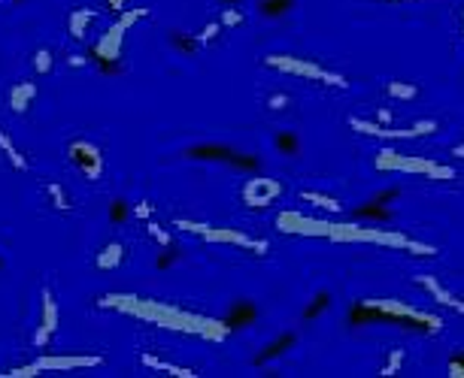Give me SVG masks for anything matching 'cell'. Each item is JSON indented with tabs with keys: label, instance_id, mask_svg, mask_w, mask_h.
I'll return each mask as SVG.
<instances>
[{
	"label": "cell",
	"instance_id": "obj_1",
	"mask_svg": "<svg viewBox=\"0 0 464 378\" xmlns=\"http://www.w3.org/2000/svg\"><path fill=\"white\" fill-rule=\"evenodd\" d=\"M101 309H112V312L140 318V321L164 327V330L200 336V339H210V342H221V339L231 333L225 321H216V318H207V315L188 312V309L161 303V299L134 297V294H103L101 297Z\"/></svg>",
	"mask_w": 464,
	"mask_h": 378
},
{
	"label": "cell",
	"instance_id": "obj_2",
	"mask_svg": "<svg viewBox=\"0 0 464 378\" xmlns=\"http://www.w3.org/2000/svg\"><path fill=\"white\" fill-rule=\"evenodd\" d=\"M349 321L352 324H373V321L404 324V327H413V330H422V333H437L443 327L440 318L415 312V309L404 306V303H394V299H361V303L352 309Z\"/></svg>",
	"mask_w": 464,
	"mask_h": 378
},
{
	"label": "cell",
	"instance_id": "obj_3",
	"mask_svg": "<svg viewBox=\"0 0 464 378\" xmlns=\"http://www.w3.org/2000/svg\"><path fill=\"white\" fill-rule=\"evenodd\" d=\"M149 9L140 6V9H124V13H119V18L106 27V34L98 40V46H94V58H101V64H115L122 58V43H124V34L131 31L134 25L140 22V18H146Z\"/></svg>",
	"mask_w": 464,
	"mask_h": 378
},
{
	"label": "cell",
	"instance_id": "obj_4",
	"mask_svg": "<svg viewBox=\"0 0 464 378\" xmlns=\"http://www.w3.org/2000/svg\"><path fill=\"white\" fill-rule=\"evenodd\" d=\"M173 227L186 230V234H198L204 236L207 242H231V245H240V248H249L255 255H267V242L264 239H252V236H243L237 230H225V227H210V224H198V221H188V218H176Z\"/></svg>",
	"mask_w": 464,
	"mask_h": 378
},
{
	"label": "cell",
	"instance_id": "obj_5",
	"mask_svg": "<svg viewBox=\"0 0 464 378\" xmlns=\"http://www.w3.org/2000/svg\"><path fill=\"white\" fill-rule=\"evenodd\" d=\"M267 67H276V70L292 73V76H304V79H309V82L334 85V88H346V85H349L340 73H331V70H325V67H316V64L301 61V58H292V55H270Z\"/></svg>",
	"mask_w": 464,
	"mask_h": 378
},
{
	"label": "cell",
	"instance_id": "obj_6",
	"mask_svg": "<svg viewBox=\"0 0 464 378\" xmlns=\"http://www.w3.org/2000/svg\"><path fill=\"white\" fill-rule=\"evenodd\" d=\"M103 360L98 354H82V357H37L34 363L27 366H18V370H9V372H0V378H34L40 375L43 370H79V366H101Z\"/></svg>",
	"mask_w": 464,
	"mask_h": 378
},
{
	"label": "cell",
	"instance_id": "obj_7",
	"mask_svg": "<svg viewBox=\"0 0 464 378\" xmlns=\"http://www.w3.org/2000/svg\"><path fill=\"white\" fill-rule=\"evenodd\" d=\"M186 154L195 161H221V163H234V167H243V170H258V158L231 149V145H221V142H198L191 149H186Z\"/></svg>",
	"mask_w": 464,
	"mask_h": 378
},
{
	"label": "cell",
	"instance_id": "obj_8",
	"mask_svg": "<svg viewBox=\"0 0 464 378\" xmlns=\"http://www.w3.org/2000/svg\"><path fill=\"white\" fill-rule=\"evenodd\" d=\"M67 154H70V161L76 163V170H79L89 182H98L103 176V154H101V149L94 142L73 140L70 149H67Z\"/></svg>",
	"mask_w": 464,
	"mask_h": 378
},
{
	"label": "cell",
	"instance_id": "obj_9",
	"mask_svg": "<svg viewBox=\"0 0 464 378\" xmlns=\"http://www.w3.org/2000/svg\"><path fill=\"white\" fill-rule=\"evenodd\" d=\"M279 194H283V188H279V182L273 179H264V176H255V179H249L246 182V188H243V203L246 206H270Z\"/></svg>",
	"mask_w": 464,
	"mask_h": 378
},
{
	"label": "cell",
	"instance_id": "obj_10",
	"mask_svg": "<svg viewBox=\"0 0 464 378\" xmlns=\"http://www.w3.org/2000/svg\"><path fill=\"white\" fill-rule=\"evenodd\" d=\"M40 299H43V321L34 330V345L46 348V345H49V339H52V333L58 330V303H55V297H52L49 288H43Z\"/></svg>",
	"mask_w": 464,
	"mask_h": 378
},
{
	"label": "cell",
	"instance_id": "obj_11",
	"mask_svg": "<svg viewBox=\"0 0 464 378\" xmlns=\"http://www.w3.org/2000/svg\"><path fill=\"white\" fill-rule=\"evenodd\" d=\"M258 318V309L249 303V299H237L234 306H231V312L225 318V324H228V330H240V327H249Z\"/></svg>",
	"mask_w": 464,
	"mask_h": 378
},
{
	"label": "cell",
	"instance_id": "obj_12",
	"mask_svg": "<svg viewBox=\"0 0 464 378\" xmlns=\"http://www.w3.org/2000/svg\"><path fill=\"white\" fill-rule=\"evenodd\" d=\"M34 97H37V82H18L9 88V106H13V112H25L34 103Z\"/></svg>",
	"mask_w": 464,
	"mask_h": 378
},
{
	"label": "cell",
	"instance_id": "obj_13",
	"mask_svg": "<svg viewBox=\"0 0 464 378\" xmlns=\"http://www.w3.org/2000/svg\"><path fill=\"white\" fill-rule=\"evenodd\" d=\"M143 366H149V370H161L164 375H173V378H198L195 370H188V366H176V363H167L161 360V357H152V354H143L140 357Z\"/></svg>",
	"mask_w": 464,
	"mask_h": 378
},
{
	"label": "cell",
	"instance_id": "obj_14",
	"mask_svg": "<svg viewBox=\"0 0 464 378\" xmlns=\"http://www.w3.org/2000/svg\"><path fill=\"white\" fill-rule=\"evenodd\" d=\"M94 15H98V9H73L70 18H67V27H70L73 40H85V34H89V25L94 22Z\"/></svg>",
	"mask_w": 464,
	"mask_h": 378
},
{
	"label": "cell",
	"instance_id": "obj_15",
	"mask_svg": "<svg viewBox=\"0 0 464 378\" xmlns=\"http://www.w3.org/2000/svg\"><path fill=\"white\" fill-rule=\"evenodd\" d=\"M295 342H297V336H295V333H283V336H279V339H273V342H270V345L264 348V351H261V354L255 357V363H258V366L270 363V360H273V357L285 354V351H288V348H292Z\"/></svg>",
	"mask_w": 464,
	"mask_h": 378
},
{
	"label": "cell",
	"instance_id": "obj_16",
	"mask_svg": "<svg viewBox=\"0 0 464 378\" xmlns=\"http://www.w3.org/2000/svg\"><path fill=\"white\" fill-rule=\"evenodd\" d=\"M124 260V245L122 242H110L98 255V269H115Z\"/></svg>",
	"mask_w": 464,
	"mask_h": 378
},
{
	"label": "cell",
	"instance_id": "obj_17",
	"mask_svg": "<svg viewBox=\"0 0 464 378\" xmlns=\"http://www.w3.org/2000/svg\"><path fill=\"white\" fill-rule=\"evenodd\" d=\"M419 285H422V288H428L431 294L437 297V303H446V306H452V309H458V312H464V303H458V299H452V294H449V290H443L437 282H434V278L422 276V278H419Z\"/></svg>",
	"mask_w": 464,
	"mask_h": 378
},
{
	"label": "cell",
	"instance_id": "obj_18",
	"mask_svg": "<svg viewBox=\"0 0 464 378\" xmlns=\"http://www.w3.org/2000/svg\"><path fill=\"white\" fill-rule=\"evenodd\" d=\"M295 6V0H258V13L264 18H279Z\"/></svg>",
	"mask_w": 464,
	"mask_h": 378
},
{
	"label": "cell",
	"instance_id": "obj_19",
	"mask_svg": "<svg viewBox=\"0 0 464 378\" xmlns=\"http://www.w3.org/2000/svg\"><path fill=\"white\" fill-rule=\"evenodd\" d=\"M355 215H359V218H373V221H392L394 212L389 206H380V203H364V206L355 209Z\"/></svg>",
	"mask_w": 464,
	"mask_h": 378
},
{
	"label": "cell",
	"instance_id": "obj_20",
	"mask_svg": "<svg viewBox=\"0 0 464 378\" xmlns=\"http://www.w3.org/2000/svg\"><path fill=\"white\" fill-rule=\"evenodd\" d=\"M0 151H4V154H6V158H9V163H13V167H15V170H22V173L27 170V161L22 158V154H18V149H15V142H13V140H9V137H6V133H4V130H0Z\"/></svg>",
	"mask_w": 464,
	"mask_h": 378
},
{
	"label": "cell",
	"instance_id": "obj_21",
	"mask_svg": "<svg viewBox=\"0 0 464 378\" xmlns=\"http://www.w3.org/2000/svg\"><path fill=\"white\" fill-rule=\"evenodd\" d=\"M328 303H331V294H328V290H318V294L313 297V303L304 309V318H307V321H316V318L328 309Z\"/></svg>",
	"mask_w": 464,
	"mask_h": 378
},
{
	"label": "cell",
	"instance_id": "obj_22",
	"mask_svg": "<svg viewBox=\"0 0 464 378\" xmlns=\"http://www.w3.org/2000/svg\"><path fill=\"white\" fill-rule=\"evenodd\" d=\"M276 149L283 154H288V158H295V154L301 151V140H297L292 130H283V133H276Z\"/></svg>",
	"mask_w": 464,
	"mask_h": 378
},
{
	"label": "cell",
	"instance_id": "obj_23",
	"mask_svg": "<svg viewBox=\"0 0 464 378\" xmlns=\"http://www.w3.org/2000/svg\"><path fill=\"white\" fill-rule=\"evenodd\" d=\"M46 194L52 197V206H55V209H61V212H70V209H73V203H70V197H67V191H64L61 185L49 182V185H46Z\"/></svg>",
	"mask_w": 464,
	"mask_h": 378
},
{
	"label": "cell",
	"instance_id": "obj_24",
	"mask_svg": "<svg viewBox=\"0 0 464 378\" xmlns=\"http://www.w3.org/2000/svg\"><path fill=\"white\" fill-rule=\"evenodd\" d=\"M52 64H55V58H52L49 48H37V52H34V70L40 76H46L52 70Z\"/></svg>",
	"mask_w": 464,
	"mask_h": 378
},
{
	"label": "cell",
	"instance_id": "obj_25",
	"mask_svg": "<svg viewBox=\"0 0 464 378\" xmlns=\"http://www.w3.org/2000/svg\"><path fill=\"white\" fill-rule=\"evenodd\" d=\"M304 200H309V203H316V206H322V209H331V212H340V203H337L334 197H325V194H316V191H307V194H304Z\"/></svg>",
	"mask_w": 464,
	"mask_h": 378
},
{
	"label": "cell",
	"instance_id": "obj_26",
	"mask_svg": "<svg viewBox=\"0 0 464 378\" xmlns=\"http://www.w3.org/2000/svg\"><path fill=\"white\" fill-rule=\"evenodd\" d=\"M146 230H149V236H152L155 242H158V245H161V248H167V245H173V239H170V234H164V230H161L158 224H155V221H146Z\"/></svg>",
	"mask_w": 464,
	"mask_h": 378
},
{
	"label": "cell",
	"instance_id": "obj_27",
	"mask_svg": "<svg viewBox=\"0 0 464 378\" xmlns=\"http://www.w3.org/2000/svg\"><path fill=\"white\" fill-rule=\"evenodd\" d=\"M240 22H243V13H240V9L228 6L225 13H221V27H237Z\"/></svg>",
	"mask_w": 464,
	"mask_h": 378
},
{
	"label": "cell",
	"instance_id": "obj_28",
	"mask_svg": "<svg viewBox=\"0 0 464 378\" xmlns=\"http://www.w3.org/2000/svg\"><path fill=\"white\" fill-rule=\"evenodd\" d=\"M219 31H221V22H210V25L204 27V31H200V34H195V36L200 40V46H204V43H212V40H216V36H219Z\"/></svg>",
	"mask_w": 464,
	"mask_h": 378
},
{
	"label": "cell",
	"instance_id": "obj_29",
	"mask_svg": "<svg viewBox=\"0 0 464 378\" xmlns=\"http://www.w3.org/2000/svg\"><path fill=\"white\" fill-rule=\"evenodd\" d=\"M173 43H176L182 52H198V46H200V40L198 36H186V34H179V36H173Z\"/></svg>",
	"mask_w": 464,
	"mask_h": 378
},
{
	"label": "cell",
	"instance_id": "obj_30",
	"mask_svg": "<svg viewBox=\"0 0 464 378\" xmlns=\"http://www.w3.org/2000/svg\"><path fill=\"white\" fill-rule=\"evenodd\" d=\"M398 188H385V191H380V194H373V200L370 203H380V206H389L392 200H398Z\"/></svg>",
	"mask_w": 464,
	"mask_h": 378
},
{
	"label": "cell",
	"instance_id": "obj_31",
	"mask_svg": "<svg viewBox=\"0 0 464 378\" xmlns=\"http://www.w3.org/2000/svg\"><path fill=\"white\" fill-rule=\"evenodd\" d=\"M124 218H131V203L115 200L112 203V221H124Z\"/></svg>",
	"mask_w": 464,
	"mask_h": 378
},
{
	"label": "cell",
	"instance_id": "obj_32",
	"mask_svg": "<svg viewBox=\"0 0 464 378\" xmlns=\"http://www.w3.org/2000/svg\"><path fill=\"white\" fill-rule=\"evenodd\" d=\"M389 94H394V97H413L415 94V88H410V85H389Z\"/></svg>",
	"mask_w": 464,
	"mask_h": 378
},
{
	"label": "cell",
	"instance_id": "obj_33",
	"mask_svg": "<svg viewBox=\"0 0 464 378\" xmlns=\"http://www.w3.org/2000/svg\"><path fill=\"white\" fill-rule=\"evenodd\" d=\"M131 215H137V218H146V221H149V215H152V206H149V203H137V206L131 209Z\"/></svg>",
	"mask_w": 464,
	"mask_h": 378
},
{
	"label": "cell",
	"instance_id": "obj_34",
	"mask_svg": "<svg viewBox=\"0 0 464 378\" xmlns=\"http://www.w3.org/2000/svg\"><path fill=\"white\" fill-rule=\"evenodd\" d=\"M285 103H288V97H285V94H273V97L267 100L270 109H285Z\"/></svg>",
	"mask_w": 464,
	"mask_h": 378
},
{
	"label": "cell",
	"instance_id": "obj_35",
	"mask_svg": "<svg viewBox=\"0 0 464 378\" xmlns=\"http://www.w3.org/2000/svg\"><path fill=\"white\" fill-rule=\"evenodd\" d=\"M401 366V354H392V360H389V366H382V375H394V370Z\"/></svg>",
	"mask_w": 464,
	"mask_h": 378
},
{
	"label": "cell",
	"instance_id": "obj_36",
	"mask_svg": "<svg viewBox=\"0 0 464 378\" xmlns=\"http://www.w3.org/2000/svg\"><path fill=\"white\" fill-rule=\"evenodd\" d=\"M124 4H128V0H106V6H110L112 13H124Z\"/></svg>",
	"mask_w": 464,
	"mask_h": 378
},
{
	"label": "cell",
	"instance_id": "obj_37",
	"mask_svg": "<svg viewBox=\"0 0 464 378\" xmlns=\"http://www.w3.org/2000/svg\"><path fill=\"white\" fill-rule=\"evenodd\" d=\"M67 64H70V67H85V58L82 55H70V58H67Z\"/></svg>",
	"mask_w": 464,
	"mask_h": 378
},
{
	"label": "cell",
	"instance_id": "obj_38",
	"mask_svg": "<svg viewBox=\"0 0 464 378\" xmlns=\"http://www.w3.org/2000/svg\"><path fill=\"white\" fill-rule=\"evenodd\" d=\"M456 154H458V158H464V145H458V149H456Z\"/></svg>",
	"mask_w": 464,
	"mask_h": 378
},
{
	"label": "cell",
	"instance_id": "obj_39",
	"mask_svg": "<svg viewBox=\"0 0 464 378\" xmlns=\"http://www.w3.org/2000/svg\"><path fill=\"white\" fill-rule=\"evenodd\" d=\"M221 4H228V6H234V4H240V0H221Z\"/></svg>",
	"mask_w": 464,
	"mask_h": 378
},
{
	"label": "cell",
	"instance_id": "obj_40",
	"mask_svg": "<svg viewBox=\"0 0 464 378\" xmlns=\"http://www.w3.org/2000/svg\"><path fill=\"white\" fill-rule=\"evenodd\" d=\"M0 269H4V257H0Z\"/></svg>",
	"mask_w": 464,
	"mask_h": 378
}]
</instances>
